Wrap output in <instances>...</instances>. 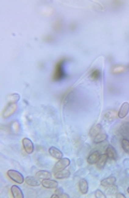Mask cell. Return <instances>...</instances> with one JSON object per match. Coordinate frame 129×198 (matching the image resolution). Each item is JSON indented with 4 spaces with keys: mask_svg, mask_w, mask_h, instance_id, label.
<instances>
[{
    "mask_svg": "<svg viewBox=\"0 0 129 198\" xmlns=\"http://www.w3.org/2000/svg\"><path fill=\"white\" fill-rule=\"evenodd\" d=\"M43 187H46V189H56L58 186V183L57 181L55 180H52V179H43L42 182H41Z\"/></svg>",
    "mask_w": 129,
    "mask_h": 198,
    "instance_id": "cell-6",
    "label": "cell"
},
{
    "mask_svg": "<svg viewBox=\"0 0 129 198\" xmlns=\"http://www.w3.org/2000/svg\"><path fill=\"white\" fill-rule=\"evenodd\" d=\"M115 182H116V179L114 177H109L106 178V179H103L101 181V185L104 187H110V186H113L115 185Z\"/></svg>",
    "mask_w": 129,
    "mask_h": 198,
    "instance_id": "cell-12",
    "label": "cell"
},
{
    "mask_svg": "<svg viewBox=\"0 0 129 198\" xmlns=\"http://www.w3.org/2000/svg\"><path fill=\"white\" fill-rule=\"evenodd\" d=\"M127 192H128V194H129V187H128V189H127Z\"/></svg>",
    "mask_w": 129,
    "mask_h": 198,
    "instance_id": "cell-33",
    "label": "cell"
},
{
    "mask_svg": "<svg viewBox=\"0 0 129 198\" xmlns=\"http://www.w3.org/2000/svg\"><path fill=\"white\" fill-rule=\"evenodd\" d=\"M108 138V136H106V132H100V134H98L96 137H94V142L95 143H100V142H103L104 140Z\"/></svg>",
    "mask_w": 129,
    "mask_h": 198,
    "instance_id": "cell-21",
    "label": "cell"
},
{
    "mask_svg": "<svg viewBox=\"0 0 129 198\" xmlns=\"http://www.w3.org/2000/svg\"><path fill=\"white\" fill-rule=\"evenodd\" d=\"M13 127H14V131H17L18 130V123H16L15 122V123L13 124Z\"/></svg>",
    "mask_w": 129,
    "mask_h": 198,
    "instance_id": "cell-31",
    "label": "cell"
},
{
    "mask_svg": "<svg viewBox=\"0 0 129 198\" xmlns=\"http://www.w3.org/2000/svg\"><path fill=\"white\" fill-rule=\"evenodd\" d=\"M117 193V187L115 186V185H113V186H110L108 187V194H116Z\"/></svg>",
    "mask_w": 129,
    "mask_h": 198,
    "instance_id": "cell-28",
    "label": "cell"
},
{
    "mask_svg": "<svg viewBox=\"0 0 129 198\" xmlns=\"http://www.w3.org/2000/svg\"><path fill=\"white\" fill-rule=\"evenodd\" d=\"M122 148H123V150L125 151V153L129 154V139H127V138H123Z\"/></svg>",
    "mask_w": 129,
    "mask_h": 198,
    "instance_id": "cell-24",
    "label": "cell"
},
{
    "mask_svg": "<svg viewBox=\"0 0 129 198\" xmlns=\"http://www.w3.org/2000/svg\"><path fill=\"white\" fill-rule=\"evenodd\" d=\"M126 172H127V173H128V175H129V169H128V170L126 171Z\"/></svg>",
    "mask_w": 129,
    "mask_h": 198,
    "instance_id": "cell-32",
    "label": "cell"
},
{
    "mask_svg": "<svg viewBox=\"0 0 129 198\" xmlns=\"http://www.w3.org/2000/svg\"><path fill=\"white\" fill-rule=\"evenodd\" d=\"M69 195L65 193H55L54 195L51 196V198H68Z\"/></svg>",
    "mask_w": 129,
    "mask_h": 198,
    "instance_id": "cell-26",
    "label": "cell"
},
{
    "mask_svg": "<svg viewBox=\"0 0 129 198\" xmlns=\"http://www.w3.org/2000/svg\"><path fill=\"white\" fill-rule=\"evenodd\" d=\"M79 191H80V193L83 194V195L87 194V192H88V183H87V181H86L85 179H81V180H80Z\"/></svg>",
    "mask_w": 129,
    "mask_h": 198,
    "instance_id": "cell-10",
    "label": "cell"
},
{
    "mask_svg": "<svg viewBox=\"0 0 129 198\" xmlns=\"http://www.w3.org/2000/svg\"><path fill=\"white\" fill-rule=\"evenodd\" d=\"M36 177L38 179H50L52 177V173L50 171H46V170H39L38 172L36 173Z\"/></svg>",
    "mask_w": 129,
    "mask_h": 198,
    "instance_id": "cell-18",
    "label": "cell"
},
{
    "mask_svg": "<svg viewBox=\"0 0 129 198\" xmlns=\"http://www.w3.org/2000/svg\"><path fill=\"white\" fill-rule=\"evenodd\" d=\"M115 197L116 198H125V195H124V194H122V193H116Z\"/></svg>",
    "mask_w": 129,
    "mask_h": 198,
    "instance_id": "cell-30",
    "label": "cell"
},
{
    "mask_svg": "<svg viewBox=\"0 0 129 198\" xmlns=\"http://www.w3.org/2000/svg\"><path fill=\"white\" fill-rule=\"evenodd\" d=\"M20 100V95L18 94H11L8 96V103H16Z\"/></svg>",
    "mask_w": 129,
    "mask_h": 198,
    "instance_id": "cell-23",
    "label": "cell"
},
{
    "mask_svg": "<svg viewBox=\"0 0 129 198\" xmlns=\"http://www.w3.org/2000/svg\"><path fill=\"white\" fill-rule=\"evenodd\" d=\"M129 112V103H124L120 107V111H118V117L120 118H124L125 116L128 114Z\"/></svg>",
    "mask_w": 129,
    "mask_h": 198,
    "instance_id": "cell-11",
    "label": "cell"
},
{
    "mask_svg": "<svg viewBox=\"0 0 129 198\" xmlns=\"http://www.w3.org/2000/svg\"><path fill=\"white\" fill-rule=\"evenodd\" d=\"M106 160H108V156H106V154L100 155V158L98 160V162L96 163V165H97V168L98 169L103 168V167L106 166Z\"/></svg>",
    "mask_w": 129,
    "mask_h": 198,
    "instance_id": "cell-17",
    "label": "cell"
},
{
    "mask_svg": "<svg viewBox=\"0 0 129 198\" xmlns=\"http://www.w3.org/2000/svg\"><path fill=\"white\" fill-rule=\"evenodd\" d=\"M125 71V67L123 65H115V66L112 67L111 69V72L113 74H118V73H122Z\"/></svg>",
    "mask_w": 129,
    "mask_h": 198,
    "instance_id": "cell-22",
    "label": "cell"
},
{
    "mask_svg": "<svg viewBox=\"0 0 129 198\" xmlns=\"http://www.w3.org/2000/svg\"><path fill=\"white\" fill-rule=\"evenodd\" d=\"M69 165H70V160H69V158H60V160H58V162L54 165V173L67 168Z\"/></svg>",
    "mask_w": 129,
    "mask_h": 198,
    "instance_id": "cell-3",
    "label": "cell"
},
{
    "mask_svg": "<svg viewBox=\"0 0 129 198\" xmlns=\"http://www.w3.org/2000/svg\"><path fill=\"white\" fill-rule=\"evenodd\" d=\"M11 193H12V196H13L14 198H23L24 197L22 189H20L18 186H16V185H13V186L11 187Z\"/></svg>",
    "mask_w": 129,
    "mask_h": 198,
    "instance_id": "cell-14",
    "label": "cell"
},
{
    "mask_svg": "<svg viewBox=\"0 0 129 198\" xmlns=\"http://www.w3.org/2000/svg\"><path fill=\"white\" fill-rule=\"evenodd\" d=\"M48 152H50L51 156L54 157V158H56V160H60L61 157H63V152H61V151H59L57 148H54V146L50 148Z\"/></svg>",
    "mask_w": 129,
    "mask_h": 198,
    "instance_id": "cell-13",
    "label": "cell"
},
{
    "mask_svg": "<svg viewBox=\"0 0 129 198\" xmlns=\"http://www.w3.org/2000/svg\"><path fill=\"white\" fill-rule=\"evenodd\" d=\"M100 158V154L98 151H93V152L89 154V156L87 157V163L89 165H95L98 162V160Z\"/></svg>",
    "mask_w": 129,
    "mask_h": 198,
    "instance_id": "cell-9",
    "label": "cell"
},
{
    "mask_svg": "<svg viewBox=\"0 0 129 198\" xmlns=\"http://www.w3.org/2000/svg\"><path fill=\"white\" fill-rule=\"evenodd\" d=\"M100 75H101V73H100V71L98 70V69H94L93 71H91V80H98L100 77Z\"/></svg>",
    "mask_w": 129,
    "mask_h": 198,
    "instance_id": "cell-25",
    "label": "cell"
},
{
    "mask_svg": "<svg viewBox=\"0 0 129 198\" xmlns=\"http://www.w3.org/2000/svg\"><path fill=\"white\" fill-rule=\"evenodd\" d=\"M7 175H9V178L11 180H13L14 182L18 183V184H22V183L25 182V179H24L23 175L16 170H9L7 172Z\"/></svg>",
    "mask_w": 129,
    "mask_h": 198,
    "instance_id": "cell-2",
    "label": "cell"
},
{
    "mask_svg": "<svg viewBox=\"0 0 129 198\" xmlns=\"http://www.w3.org/2000/svg\"><path fill=\"white\" fill-rule=\"evenodd\" d=\"M16 110H17V106H16V103H9V105L5 108V110H3L2 117L3 118L9 117V116H11L12 114L15 113Z\"/></svg>",
    "mask_w": 129,
    "mask_h": 198,
    "instance_id": "cell-4",
    "label": "cell"
},
{
    "mask_svg": "<svg viewBox=\"0 0 129 198\" xmlns=\"http://www.w3.org/2000/svg\"><path fill=\"white\" fill-rule=\"evenodd\" d=\"M26 184L29 185V186H38L39 185V180L38 178H34V177H26V180H25Z\"/></svg>",
    "mask_w": 129,
    "mask_h": 198,
    "instance_id": "cell-20",
    "label": "cell"
},
{
    "mask_svg": "<svg viewBox=\"0 0 129 198\" xmlns=\"http://www.w3.org/2000/svg\"><path fill=\"white\" fill-rule=\"evenodd\" d=\"M106 154L108 156V160H117V153H116L115 149L112 146H108L106 149Z\"/></svg>",
    "mask_w": 129,
    "mask_h": 198,
    "instance_id": "cell-5",
    "label": "cell"
},
{
    "mask_svg": "<svg viewBox=\"0 0 129 198\" xmlns=\"http://www.w3.org/2000/svg\"><path fill=\"white\" fill-rule=\"evenodd\" d=\"M54 175L56 179H66V178H69V175H70V171L63 169V170L58 171V172H55Z\"/></svg>",
    "mask_w": 129,
    "mask_h": 198,
    "instance_id": "cell-19",
    "label": "cell"
},
{
    "mask_svg": "<svg viewBox=\"0 0 129 198\" xmlns=\"http://www.w3.org/2000/svg\"><path fill=\"white\" fill-rule=\"evenodd\" d=\"M95 197H97V198H106V195L103 194V192H101L100 189H97V191L95 192Z\"/></svg>",
    "mask_w": 129,
    "mask_h": 198,
    "instance_id": "cell-29",
    "label": "cell"
},
{
    "mask_svg": "<svg viewBox=\"0 0 129 198\" xmlns=\"http://www.w3.org/2000/svg\"><path fill=\"white\" fill-rule=\"evenodd\" d=\"M67 59L66 58H61L60 60H58V62L56 63V65H55V69H54V72H53V81H60L63 79V77H65V72H63V63L66 62Z\"/></svg>",
    "mask_w": 129,
    "mask_h": 198,
    "instance_id": "cell-1",
    "label": "cell"
},
{
    "mask_svg": "<svg viewBox=\"0 0 129 198\" xmlns=\"http://www.w3.org/2000/svg\"><path fill=\"white\" fill-rule=\"evenodd\" d=\"M120 132L124 138H127L129 137V122H126V123L122 124L120 127Z\"/></svg>",
    "mask_w": 129,
    "mask_h": 198,
    "instance_id": "cell-15",
    "label": "cell"
},
{
    "mask_svg": "<svg viewBox=\"0 0 129 198\" xmlns=\"http://www.w3.org/2000/svg\"><path fill=\"white\" fill-rule=\"evenodd\" d=\"M23 146H24V150L26 151V153H28V154H31L32 152H34V143H32V141L30 139H28V138H24L23 139Z\"/></svg>",
    "mask_w": 129,
    "mask_h": 198,
    "instance_id": "cell-8",
    "label": "cell"
},
{
    "mask_svg": "<svg viewBox=\"0 0 129 198\" xmlns=\"http://www.w3.org/2000/svg\"><path fill=\"white\" fill-rule=\"evenodd\" d=\"M61 27H63V23H61V21H56V23H55L54 25V29L56 30V31H59V30L61 29Z\"/></svg>",
    "mask_w": 129,
    "mask_h": 198,
    "instance_id": "cell-27",
    "label": "cell"
},
{
    "mask_svg": "<svg viewBox=\"0 0 129 198\" xmlns=\"http://www.w3.org/2000/svg\"><path fill=\"white\" fill-rule=\"evenodd\" d=\"M116 117H118V113L116 110H106L103 112V118L106 121H113Z\"/></svg>",
    "mask_w": 129,
    "mask_h": 198,
    "instance_id": "cell-7",
    "label": "cell"
},
{
    "mask_svg": "<svg viewBox=\"0 0 129 198\" xmlns=\"http://www.w3.org/2000/svg\"><path fill=\"white\" fill-rule=\"evenodd\" d=\"M102 131V126L100 125V124H96V125H94L93 127L91 128V130H89V135H91V137H96L98 134H100V132Z\"/></svg>",
    "mask_w": 129,
    "mask_h": 198,
    "instance_id": "cell-16",
    "label": "cell"
}]
</instances>
